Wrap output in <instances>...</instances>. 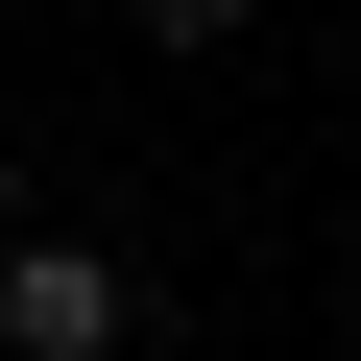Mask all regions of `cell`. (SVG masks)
I'll return each mask as SVG.
<instances>
[{
    "mask_svg": "<svg viewBox=\"0 0 361 361\" xmlns=\"http://www.w3.org/2000/svg\"><path fill=\"white\" fill-rule=\"evenodd\" d=\"M121 337H145L121 241H73V217H25V241H0V361H121Z\"/></svg>",
    "mask_w": 361,
    "mask_h": 361,
    "instance_id": "1",
    "label": "cell"
},
{
    "mask_svg": "<svg viewBox=\"0 0 361 361\" xmlns=\"http://www.w3.org/2000/svg\"><path fill=\"white\" fill-rule=\"evenodd\" d=\"M241 25H265V0H145V49H241Z\"/></svg>",
    "mask_w": 361,
    "mask_h": 361,
    "instance_id": "2",
    "label": "cell"
},
{
    "mask_svg": "<svg viewBox=\"0 0 361 361\" xmlns=\"http://www.w3.org/2000/svg\"><path fill=\"white\" fill-rule=\"evenodd\" d=\"M0 241H25V145H0Z\"/></svg>",
    "mask_w": 361,
    "mask_h": 361,
    "instance_id": "3",
    "label": "cell"
}]
</instances>
